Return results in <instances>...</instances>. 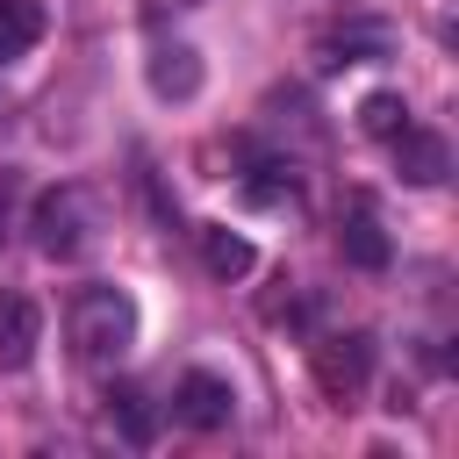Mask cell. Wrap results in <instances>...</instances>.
<instances>
[{
	"label": "cell",
	"instance_id": "cell-7",
	"mask_svg": "<svg viewBox=\"0 0 459 459\" xmlns=\"http://www.w3.org/2000/svg\"><path fill=\"white\" fill-rule=\"evenodd\" d=\"M387 143H394V165H402L409 186H437V179L452 172V151H445V136H430V129H394Z\"/></svg>",
	"mask_w": 459,
	"mask_h": 459
},
{
	"label": "cell",
	"instance_id": "cell-10",
	"mask_svg": "<svg viewBox=\"0 0 459 459\" xmlns=\"http://www.w3.org/2000/svg\"><path fill=\"white\" fill-rule=\"evenodd\" d=\"M36 36H43V7L36 0H0V65L36 50Z\"/></svg>",
	"mask_w": 459,
	"mask_h": 459
},
{
	"label": "cell",
	"instance_id": "cell-2",
	"mask_svg": "<svg viewBox=\"0 0 459 459\" xmlns=\"http://www.w3.org/2000/svg\"><path fill=\"white\" fill-rule=\"evenodd\" d=\"M308 366H316V387L330 402H351L366 387V373H373V337L366 330H330V337L308 344Z\"/></svg>",
	"mask_w": 459,
	"mask_h": 459
},
{
	"label": "cell",
	"instance_id": "cell-1",
	"mask_svg": "<svg viewBox=\"0 0 459 459\" xmlns=\"http://www.w3.org/2000/svg\"><path fill=\"white\" fill-rule=\"evenodd\" d=\"M136 344V301L122 287H79L72 294V351L93 366H115Z\"/></svg>",
	"mask_w": 459,
	"mask_h": 459
},
{
	"label": "cell",
	"instance_id": "cell-4",
	"mask_svg": "<svg viewBox=\"0 0 459 459\" xmlns=\"http://www.w3.org/2000/svg\"><path fill=\"white\" fill-rule=\"evenodd\" d=\"M172 416L194 423V430H222V423L237 416V387H230L222 373H179V387H172Z\"/></svg>",
	"mask_w": 459,
	"mask_h": 459
},
{
	"label": "cell",
	"instance_id": "cell-5",
	"mask_svg": "<svg viewBox=\"0 0 459 459\" xmlns=\"http://www.w3.org/2000/svg\"><path fill=\"white\" fill-rule=\"evenodd\" d=\"M43 344V316L29 294H0V373H22Z\"/></svg>",
	"mask_w": 459,
	"mask_h": 459
},
{
	"label": "cell",
	"instance_id": "cell-11",
	"mask_svg": "<svg viewBox=\"0 0 459 459\" xmlns=\"http://www.w3.org/2000/svg\"><path fill=\"white\" fill-rule=\"evenodd\" d=\"M359 129H366V136H380V143H387L394 129H409V108H402V93H373V100L359 108Z\"/></svg>",
	"mask_w": 459,
	"mask_h": 459
},
{
	"label": "cell",
	"instance_id": "cell-12",
	"mask_svg": "<svg viewBox=\"0 0 459 459\" xmlns=\"http://www.w3.org/2000/svg\"><path fill=\"white\" fill-rule=\"evenodd\" d=\"M108 416H122V430H129V445H151V409H143V394H108Z\"/></svg>",
	"mask_w": 459,
	"mask_h": 459
},
{
	"label": "cell",
	"instance_id": "cell-13",
	"mask_svg": "<svg viewBox=\"0 0 459 459\" xmlns=\"http://www.w3.org/2000/svg\"><path fill=\"white\" fill-rule=\"evenodd\" d=\"M14 201H22V179H14V172H0V237L14 230Z\"/></svg>",
	"mask_w": 459,
	"mask_h": 459
},
{
	"label": "cell",
	"instance_id": "cell-9",
	"mask_svg": "<svg viewBox=\"0 0 459 459\" xmlns=\"http://www.w3.org/2000/svg\"><path fill=\"white\" fill-rule=\"evenodd\" d=\"M337 251L359 265V273H380L387 265V237H380V222L359 208V215H344V230H337Z\"/></svg>",
	"mask_w": 459,
	"mask_h": 459
},
{
	"label": "cell",
	"instance_id": "cell-3",
	"mask_svg": "<svg viewBox=\"0 0 459 459\" xmlns=\"http://www.w3.org/2000/svg\"><path fill=\"white\" fill-rule=\"evenodd\" d=\"M86 222H93L86 186H50V194L36 201V215H29V237H36L43 258H72V251L86 244Z\"/></svg>",
	"mask_w": 459,
	"mask_h": 459
},
{
	"label": "cell",
	"instance_id": "cell-6",
	"mask_svg": "<svg viewBox=\"0 0 459 459\" xmlns=\"http://www.w3.org/2000/svg\"><path fill=\"white\" fill-rule=\"evenodd\" d=\"M143 79H151L158 100H194V93H201V57H194L186 43H151Z\"/></svg>",
	"mask_w": 459,
	"mask_h": 459
},
{
	"label": "cell",
	"instance_id": "cell-8",
	"mask_svg": "<svg viewBox=\"0 0 459 459\" xmlns=\"http://www.w3.org/2000/svg\"><path fill=\"white\" fill-rule=\"evenodd\" d=\"M194 244H201V265H208L215 280H244V273L258 265L251 237H237L230 222H201V230H194Z\"/></svg>",
	"mask_w": 459,
	"mask_h": 459
}]
</instances>
